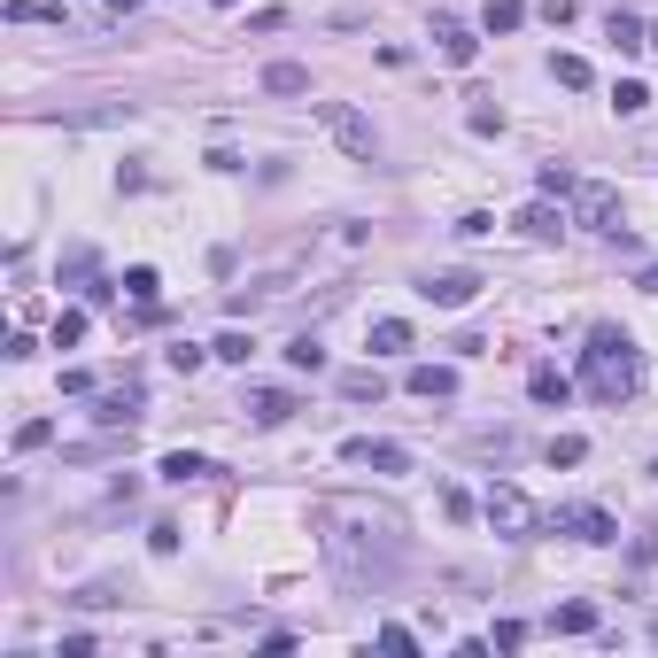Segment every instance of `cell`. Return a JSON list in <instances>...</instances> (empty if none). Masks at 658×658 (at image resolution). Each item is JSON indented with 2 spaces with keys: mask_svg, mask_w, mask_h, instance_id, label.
Wrapping results in <instances>:
<instances>
[{
  "mask_svg": "<svg viewBox=\"0 0 658 658\" xmlns=\"http://www.w3.org/2000/svg\"><path fill=\"white\" fill-rule=\"evenodd\" d=\"M318 550H326L333 581L349 597H380V589H395V573L411 558V535H403V511H388V504L326 496L318 504Z\"/></svg>",
  "mask_w": 658,
  "mask_h": 658,
  "instance_id": "6da1fadb",
  "label": "cell"
},
{
  "mask_svg": "<svg viewBox=\"0 0 658 658\" xmlns=\"http://www.w3.org/2000/svg\"><path fill=\"white\" fill-rule=\"evenodd\" d=\"M581 372H589V395H597V403H628V395L643 388V357H635V341L620 326H597V333H589Z\"/></svg>",
  "mask_w": 658,
  "mask_h": 658,
  "instance_id": "7a4b0ae2",
  "label": "cell"
},
{
  "mask_svg": "<svg viewBox=\"0 0 658 658\" xmlns=\"http://www.w3.org/2000/svg\"><path fill=\"white\" fill-rule=\"evenodd\" d=\"M480 519H488L504 542H535L542 527H550V519H542V504L527 496V488H511V480H496V488L480 496Z\"/></svg>",
  "mask_w": 658,
  "mask_h": 658,
  "instance_id": "3957f363",
  "label": "cell"
},
{
  "mask_svg": "<svg viewBox=\"0 0 658 658\" xmlns=\"http://www.w3.org/2000/svg\"><path fill=\"white\" fill-rule=\"evenodd\" d=\"M318 124L341 140V155H357V163H372V155H380V132H372V117H364V109H349V101H318Z\"/></svg>",
  "mask_w": 658,
  "mask_h": 658,
  "instance_id": "277c9868",
  "label": "cell"
},
{
  "mask_svg": "<svg viewBox=\"0 0 658 658\" xmlns=\"http://www.w3.org/2000/svg\"><path fill=\"white\" fill-rule=\"evenodd\" d=\"M573 225H589V233H620V186L581 179V186H573Z\"/></svg>",
  "mask_w": 658,
  "mask_h": 658,
  "instance_id": "5b68a950",
  "label": "cell"
},
{
  "mask_svg": "<svg viewBox=\"0 0 658 658\" xmlns=\"http://www.w3.org/2000/svg\"><path fill=\"white\" fill-rule=\"evenodd\" d=\"M480 287H488V279H480V271H465V264H457V271H426V279H419V295L434 302V310H465Z\"/></svg>",
  "mask_w": 658,
  "mask_h": 658,
  "instance_id": "8992f818",
  "label": "cell"
},
{
  "mask_svg": "<svg viewBox=\"0 0 658 658\" xmlns=\"http://www.w3.org/2000/svg\"><path fill=\"white\" fill-rule=\"evenodd\" d=\"M550 527L573 535V542H612V535H620L612 511H597V504H558V511H550Z\"/></svg>",
  "mask_w": 658,
  "mask_h": 658,
  "instance_id": "52a82bcc",
  "label": "cell"
},
{
  "mask_svg": "<svg viewBox=\"0 0 658 658\" xmlns=\"http://www.w3.org/2000/svg\"><path fill=\"white\" fill-rule=\"evenodd\" d=\"M341 457H349V465H372V473H411V449L403 442H372V434L341 442Z\"/></svg>",
  "mask_w": 658,
  "mask_h": 658,
  "instance_id": "ba28073f",
  "label": "cell"
},
{
  "mask_svg": "<svg viewBox=\"0 0 658 658\" xmlns=\"http://www.w3.org/2000/svg\"><path fill=\"white\" fill-rule=\"evenodd\" d=\"M434 47H442L449 70H473V55H480V39L457 24V16H434Z\"/></svg>",
  "mask_w": 658,
  "mask_h": 658,
  "instance_id": "9c48e42d",
  "label": "cell"
},
{
  "mask_svg": "<svg viewBox=\"0 0 658 658\" xmlns=\"http://www.w3.org/2000/svg\"><path fill=\"white\" fill-rule=\"evenodd\" d=\"M403 388L419 395V403H449V395H457V372H449V364H411Z\"/></svg>",
  "mask_w": 658,
  "mask_h": 658,
  "instance_id": "30bf717a",
  "label": "cell"
},
{
  "mask_svg": "<svg viewBox=\"0 0 658 658\" xmlns=\"http://www.w3.org/2000/svg\"><path fill=\"white\" fill-rule=\"evenodd\" d=\"M511 225H519L527 240H566V225H573V217H566V210H550V202H527V210L511 217Z\"/></svg>",
  "mask_w": 658,
  "mask_h": 658,
  "instance_id": "8fae6325",
  "label": "cell"
},
{
  "mask_svg": "<svg viewBox=\"0 0 658 658\" xmlns=\"http://www.w3.org/2000/svg\"><path fill=\"white\" fill-rule=\"evenodd\" d=\"M604 39H612L620 55H643V47H651V24H643V16H628V8H612V16H604Z\"/></svg>",
  "mask_w": 658,
  "mask_h": 658,
  "instance_id": "7c38bea8",
  "label": "cell"
},
{
  "mask_svg": "<svg viewBox=\"0 0 658 658\" xmlns=\"http://www.w3.org/2000/svg\"><path fill=\"white\" fill-rule=\"evenodd\" d=\"M295 411H302V403L287 388H256V395H248V419H256V426H287Z\"/></svg>",
  "mask_w": 658,
  "mask_h": 658,
  "instance_id": "4fadbf2b",
  "label": "cell"
},
{
  "mask_svg": "<svg viewBox=\"0 0 658 658\" xmlns=\"http://www.w3.org/2000/svg\"><path fill=\"white\" fill-rule=\"evenodd\" d=\"M93 419H101V426H132V419H140V380H124L117 395H101V403H93Z\"/></svg>",
  "mask_w": 658,
  "mask_h": 658,
  "instance_id": "5bb4252c",
  "label": "cell"
},
{
  "mask_svg": "<svg viewBox=\"0 0 658 658\" xmlns=\"http://www.w3.org/2000/svg\"><path fill=\"white\" fill-rule=\"evenodd\" d=\"M527 395H535V403H573V380L558 364H535V372H527Z\"/></svg>",
  "mask_w": 658,
  "mask_h": 658,
  "instance_id": "9a60e30c",
  "label": "cell"
},
{
  "mask_svg": "<svg viewBox=\"0 0 658 658\" xmlns=\"http://www.w3.org/2000/svg\"><path fill=\"white\" fill-rule=\"evenodd\" d=\"M411 341H419V333L403 326V318H380V326H372V357H411Z\"/></svg>",
  "mask_w": 658,
  "mask_h": 658,
  "instance_id": "2e32d148",
  "label": "cell"
},
{
  "mask_svg": "<svg viewBox=\"0 0 658 658\" xmlns=\"http://www.w3.org/2000/svg\"><path fill=\"white\" fill-rule=\"evenodd\" d=\"M217 465L210 457H194V449H171V457H163V480H171V488H186V480H210Z\"/></svg>",
  "mask_w": 658,
  "mask_h": 658,
  "instance_id": "e0dca14e",
  "label": "cell"
},
{
  "mask_svg": "<svg viewBox=\"0 0 658 658\" xmlns=\"http://www.w3.org/2000/svg\"><path fill=\"white\" fill-rule=\"evenodd\" d=\"M264 93H310V70H302V62H271V70H264Z\"/></svg>",
  "mask_w": 658,
  "mask_h": 658,
  "instance_id": "ac0fdd59",
  "label": "cell"
},
{
  "mask_svg": "<svg viewBox=\"0 0 658 658\" xmlns=\"http://www.w3.org/2000/svg\"><path fill=\"white\" fill-rule=\"evenodd\" d=\"M519 24H527V0H488V39H504Z\"/></svg>",
  "mask_w": 658,
  "mask_h": 658,
  "instance_id": "d6986e66",
  "label": "cell"
},
{
  "mask_svg": "<svg viewBox=\"0 0 658 658\" xmlns=\"http://www.w3.org/2000/svg\"><path fill=\"white\" fill-rule=\"evenodd\" d=\"M380 388H388V380H380L372 364H364V372H341V395H349V403H380Z\"/></svg>",
  "mask_w": 658,
  "mask_h": 658,
  "instance_id": "ffe728a7",
  "label": "cell"
},
{
  "mask_svg": "<svg viewBox=\"0 0 658 658\" xmlns=\"http://www.w3.org/2000/svg\"><path fill=\"white\" fill-rule=\"evenodd\" d=\"M124 295L140 302V310H155V295H163V279H155L148 264H132V271H124Z\"/></svg>",
  "mask_w": 658,
  "mask_h": 658,
  "instance_id": "44dd1931",
  "label": "cell"
},
{
  "mask_svg": "<svg viewBox=\"0 0 658 658\" xmlns=\"http://www.w3.org/2000/svg\"><path fill=\"white\" fill-rule=\"evenodd\" d=\"M550 628H558V635H589V628H597V604H558Z\"/></svg>",
  "mask_w": 658,
  "mask_h": 658,
  "instance_id": "7402d4cb",
  "label": "cell"
},
{
  "mask_svg": "<svg viewBox=\"0 0 658 658\" xmlns=\"http://www.w3.org/2000/svg\"><path fill=\"white\" fill-rule=\"evenodd\" d=\"M612 109H620V117H643V109H651V86L620 78V86H612Z\"/></svg>",
  "mask_w": 658,
  "mask_h": 658,
  "instance_id": "603a6c76",
  "label": "cell"
},
{
  "mask_svg": "<svg viewBox=\"0 0 658 658\" xmlns=\"http://www.w3.org/2000/svg\"><path fill=\"white\" fill-rule=\"evenodd\" d=\"M210 357H217V364H248V357H256V341H248V333H217Z\"/></svg>",
  "mask_w": 658,
  "mask_h": 658,
  "instance_id": "cb8c5ba5",
  "label": "cell"
},
{
  "mask_svg": "<svg viewBox=\"0 0 658 658\" xmlns=\"http://www.w3.org/2000/svg\"><path fill=\"white\" fill-rule=\"evenodd\" d=\"M287 364H295V372H318V364H326L318 333H295V341H287Z\"/></svg>",
  "mask_w": 658,
  "mask_h": 658,
  "instance_id": "d4e9b609",
  "label": "cell"
},
{
  "mask_svg": "<svg viewBox=\"0 0 658 658\" xmlns=\"http://www.w3.org/2000/svg\"><path fill=\"white\" fill-rule=\"evenodd\" d=\"M550 78H558L566 93H581V86H589V62H581V55H550Z\"/></svg>",
  "mask_w": 658,
  "mask_h": 658,
  "instance_id": "484cf974",
  "label": "cell"
},
{
  "mask_svg": "<svg viewBox=\"0 0 658 658\" xmlns=\"http://www.w3.org/2000/svg\"><path fill=\"white\" fill-rule=\"evenodd\" d=\"M179 519H155V527H148V550H155V558H179Z\"/></svg>",
  "mask_w": 658,
  "mask_h": 658,
  "instance_id": "4316f807",
  "label": "cell"
},
{
  "mask_svg": "<svg viewBox=\"0 0 658 658\" xmlns=\"http://www.w3.org/2000/svg\"><path fill=\"white\" fill-rule=\"evenodd\" d=\"M86 341V310H55V349H78Z\"/></svg>",
  "mask_w": 658,
  "mask_h": 658,
  "instance_id": "83f0119b",
  "label": "cell"
},
{
  "mask_svg": "<svg viewBox=\"0 0 658 658\" xmlns=\"http://www.w3.org/2000/svg\"><path fill=\"white\" fill-rule=\"evenodd\" d=\"M93 248H70V256H62V279H70V287H93Z\"/></svg>",
  "mask_w": 658,
  "mask_h": 658,
  "instance_id": "f1b7e54d",
  "label": "cell"
},
{
  "mask_svg": "<svg viewBox=\"0 0 658 658\" xmlns=\"http://www.w3.org/2000/svg\"><path fill=\"white\" fill-rule=\"evenodd\" d=\"M47 442H55V426H47V419H24V426H16V457H31V449H47Z\"/></svg>",
  "mask_w": 658,
  "mask_h": 658,
  "instance_id": "f546056e",
  "label": "cell"
},
{
  "mask_svg": "<svg viewBox=\"0 0 658 658\" xmlns=\"http://www.w3.org/2000/svg\"><path fill=\"white\" fill-rule=\"evenodd\" d=\"M8 24H62V8H39V0H8Z\"/></svg>",
  "mask_w": 658,
  "mask_h": 658,
  "instance_id": "4dcf8cb0",
  "label": "cell"
},
{
  "mask_svg": "<svg viewBox=\"0 0 658 658\" xmlns=\"http://www.w3.org/2000/svg\"><path fill=\"white\" fill-rule=\"evenodd\" d=\"M535 186H542V194H573V186H581V179H573L566 163H542V171H535Z\"/></svg>",
  "mask_w": 658,
  "mask_h": 658,
  "instance_id": "1f68e13d",
  "label": "cell"
},
{
  "mask_svg": "<svg viewBox=\"0 0 658 658\" xmlns=\"http://www.w3.org/2000/svg\"><path fill=\"white\" fill-rule=\"evenodd\" d=\"M581 457H589V442H581V434H558V442H550V465H581Z\"/></svg>",
  "mask_w": 658,
  "mask_h": 658,
  "instance_id": "d6a6232c",
  "label": "cell"
},
{
  "mask_svg": "<svg viewBox=\"0 0 658 658\" xmlns=\"http://www.w3.org/2000/svg\"><path fill=\"white\" fill-rule=\"evenodd\" d=\"M488 233H496V217H488V210H465V217H457V240H488Z\"/></svg>",
  "mask_w": 658,
  "mask_h": 658,
  "instance_id": "836d02e7",
  "label": "cell"
},
{
  "mask_svg": "<svg viewBox=\"0 0 658 658\" xmlns=\"http://www.w3.org/2000/svg\"><path fill=\"white\" fill-rule=\"evenodd\" d=\"M488 643H496V651H519V643H527V620H496V635H488Z\"/></svg>",
  "mask_w": 658,
  "mask_h": 658,
  "instance_id": "e575fe53",
  "label": "cell"
},
{
  "mask_svg": "<svg viewBox=\"0 0 658 658\" xmlns=\"http://www.w3.org/2000/svg\"><path fill=\"white\" fill-rule=\"evenodd\" d=\"M380 651H419V635L403 628V620H388V628H380Z\"/></svg>",
  "mask_w": 658,
  "mask_h": 658,
  "instance_id": "d590c367",
  "label": "cell"
},
{
  "mask_svg": "<svg viewBox=\"0 0 658 658\" xmlns=\"http://www.w3.org/2000/svg\"><path fill=\"white\" fill-rule=\"evenodd\" d=\"M635 287H643V295H658V264H643V279H635Z\"/></svg>",
  "mask_w": 658,
  "mask_h": 658,
  "instance_id": "8d00e7d4",
  "label": "cell"
},
{
  "mask_svg": "<svg viewBox=\"0 0 658 658\" xmlns=\"http://www.w3.org/2000/svg\"><path fill=\"white\" fill-rule=\"evenodd\" d=\"M109 8H117V16H132V8H140V0H109Z\"/></svg>",
  "mask_w": 658,
  "mask_h": 658,
  "instance_id": "74e56055",
  "label": "cell"
},
{
  "mask_svg": "<svg viewBox=\"0 0 658 658\" xmlns=\"http://www.w3.org/2000/svg\"><path fill=\"white\" fill-rule=\"evenodd\" d=\"M651 171H658V148H651Z\"/></svg>",
  "mask_w": 658,
  "mask_h": 658,
  "instance_id": "f35d334b",
  "label": "cell"
},
{
  "mask_svg": "<svg viewBox=\"0 0 658 658\" xmlns=\"http://www.w3.org/2000/svg\"><path fill=\"white\" fill-rule=\"evenodd\" d=\"M217 8H233V0H217Z\"/></svg>",
  "mask_w": 658,
  "mask_h": 658,
  "instance_id": "ab89813d",
  "label": "cell"
},
{
  "mask_svg": "<svg viewBox=\"0 0 658 658\" xmlns=\"http://www.w3.org/2000/svg\"><path fill=\"white\" fill-rule=\"evenodd\" d=\"M651 635H658V620H651Z\"/></svg>",
  "mask_w": 658,
  "mask_h": 658,
  "instance_id": "60d3db41",
  "label": "cell"
}]
</instances>
